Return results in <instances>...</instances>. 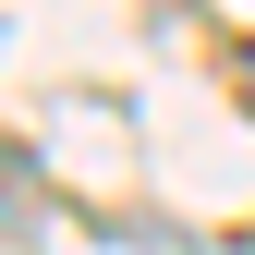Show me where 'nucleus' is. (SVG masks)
<instances>
[]
</instances>
